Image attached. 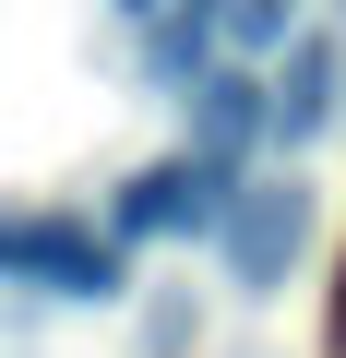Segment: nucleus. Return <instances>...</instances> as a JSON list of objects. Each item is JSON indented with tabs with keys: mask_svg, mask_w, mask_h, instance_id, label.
<instances>
[{
	"mask_svg": "<svg viewBox=\"0 0 346 358\" xmlns=\"http://www.w3.org/2000/svg\"><path fill=\"white\" fill-rule=\"evenodd\" d=\"M263 96H275V143H310V131H322V108H334V48H322V36H298V48H287V72H275Z\"/></svg>",
	"mask_w": 346,
	"mask_h": 358,
	"instance_id": "obj_5",
	"label": "nucleus"
},
{
	"mask_svg": "<svg viewBox=\"0 0 346 358\" xmlns=\"http://www.w3.org/2000/svg\"><path fill=\"white\" fill-rule=\"evenodd\" d=\"M298 239H310V203L287 192V179H263V192L227 203V275H239V287H275V275L298 263Z\"/></svg>",
	"mask_w": 346,
	"mask_h": 358,
	"instance_id": "obj_3",
	"label": "nucleus"
},
{
	"mask_svg": "<svg viewBox=\"0 0 346 358\" xmlns=\"http://www.w3.org/2000/svg\"><path fill=\"white\" fill-rule=\"evenodd\" d=\"M192 96H203V108H192V155H239L251 131H275V96H263L251 72H203Z\"/></svg>",
	"mask_w": 346,
	"mask_h": 358,
	"instance_id": "obj_4",
	"label": "nucleus"
},
{
	"mask_svg": "<svg viewBox=\"0 0 346 358\" xmlns=\"http://www.w3.org/2000/svg\"><path fill=\"white\" fill-rule=\"evenodd\" d=\"M0 287L120 299V287H131V263H120V239H96V227H72V215H13V227H0Z\"/></svg>",
	"mask_w": 346,
	"mask_h": 358,
	"instance_id": "obj_1",
	"label": "nucleus"
},
{
	"mask_svg": "<svg viewBox=\"0 0 346 358\" xmlns=\"http://www.w3.org/2000/svg\"><path fill=\"white\" fill-rule=\"evenodd\" d=\"M227 155H167L120 192V239H155V227H192V239H227Z\"/></svg>",
	"mask_w": 346,
	"mask_h": 358,
	"instance_id": "obj_2",
	"label": "nucleus"
},
{
	"mask_svg": "<svg viewBox=\"0 0 346 358\" xmlns=\"http://www.w3.org/2000/svg\"><path fill=\"white\" fill-rule=\"evenodd\" d=\"M287 24H298V0H239V13H227V48H287Z\"/></svg>",
	"mask_w": 346,
	"mask_h": 358,
	"instance_id": "obj_6",
	"label": "nucleus"
}]
</instances>
